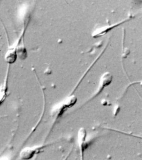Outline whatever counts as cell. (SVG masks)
<instances>
[{"instance_id":"6da1fadb","label":"cell","mask_w":142,"mask_h":160,"mask_svg":"<svg viewBox=\"0 0 142 160\" xmlns=\"http://www.w3.org/2000/svg\"><path fill=\"white\" fill-rule=\"evenodd\" d=\"M112 78H113L110 72H107L104 73L101 78L99 88L94 96H97L98 94L101 92L102 91H103L105 88L108 86L112 82Z\"/></svg>"},{"instance_id":"7a4b0ae2","label":"cell","mask_w":142,"mask_h":160,"mask_svg":"<svg viewBox=\"0 0 142 160\" xmlns=\"http://www.w3.org/2000/svg\"><path fill=\"white\" fill-rule=\"evenodd\" d=\"M86 132L84 128H81L78 131V139L80 147L81 148V154L83 157V151H84L85 142Z\"/></svg>"}]
</instances>
